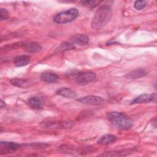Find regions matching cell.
Masks as SVG:
<instances>
[{
  "label": "cell",
  "instance_id": "21",
  "mask_svg": "<svg viewBox=\"0 0 157 157\" xmlns=\"http://www.w3.org/2000/svg\"><path fill=\"white\" fill-rule=\"evenodd\" d=\"M81 3L83 6H85L88 7H94L97 5H98L100 3V1H81Z\"/></svg>",
  "mask_w": 157,
  "mask_h": 157
},
{
  "label": "cell",
  "instance_id": "24",
  "mask_svg": "<svg viewBox=\"0 0 157 157\" xmlns=\"http://www.w3.org/2000/svg\"><path fill=\"white\" fill-rule=\"evenodd\" d=\"M9 13L6 9H0V18L1 20H6L8 18Z\"/></svg>",
  "mask_w": 157,
  "mask_h": 157
},
{
  "label": "cell",
  "instance_id": "9",
  "mask_svg": "<svg viewBox=\"0 0 157 157\" xmlns=\"http://www.w3.org/2000/svg\"><path fill=\"white\" fill-rule=\"evenodd\" d=\"M147 74V71L144 69H137L134 70L128 74H127L124 77L128 79H136L145 77Z\"/></svg>",
  "mask_w": 157,
  "mask_h": 157
},
{
  "label": "cell",
  "instance_id": "11",
  "mask_svg": "<svg viewBox=\"0 0 157 157\" xmlns=\"http://www.w3.org/2000/svg\"><path fill=\"white\" fill-rule=\"evenodd\" d=\"M56 93L60 96L66 98H74L77 96L76 92L68 88H59L56 91Z\"/></svg>",
  "mask_w": 157,
  "mask_h": 157
},
{
  "label": "cell",
  "instance_id": "25",
  "mask_svg": "<svg viewBox=\"0 0 157 157\" xmlns=\"http://www.w3.org/2000/svg\"><path fill=\"white\" fill-rule=\"evenodd\" d=\"M0 104H1V108H2V109L6 107V103H5V102H4L2 100H1V103H0Z\"/></svg>",
  "mask_w": 157,
  "mask_h": 157
},
{
  "label": "cell",
  "instance_id": "8",
  "mask_svg": "<svg viewBox=\"0 0 157 157\" xmlns=\"http://www.w3.org/2000/svg\"><path fill=\"white\" fill-rule=\"evenodd\" d=\"M28 104L29 106L33 109H40L43 107V99L40 97L34 96L28 99Z\"/></svg>",
  "mask_w": 157,
  "mask_h": 157
},
{
  "label": "cell",
  "instance_id": "15",
  "mask_svg": "<svg viewBox=\"0 0 157 157\" xmlns=\"http://www.w3.org/2000/svg\"><path fill=\"white\" fill-rule=\"evenodd\" d=\"M71 40L74 44L79 45H84L89 42V37L86 35L82 34L74 36Z\"/></svg>",
  "mask_w": 157,
  "mask_h": 157
},
{
  "label": "cell",
  "instance_id": "5",
  "mask_svg": "<svg viewBox=\"0 0 157 157\" xmlns=\"http://www.w3.org/2000/svg\"><path fill=\"white\" fill-rule=\"evenodd\" d=\"M77 101L86 105H99L102 104L104 102V99L102 98L100 96L90 95V96H86L85 97L80 98L77 99Z\"/></svg>",
  "mask_w": 157,
  "mask_h": 157
},
{
  "label": "cell",
  "instance_id": "14",
  "mask_svg": "<svg viewBox=\"0 0 157 157\" xmlns=\"http://www.w3.org/2000/svg\"><path fill=\"white\" fill-rule=\"evenodd\" d=\"M117 140V137L112 134H105L101 136L97 141L100 145H106L113 143Z\"/></svg>",
  "mask_w": 157,
  "mask_h": 157
},
{
  "label": "cell",
  "instance_id": "19",
  "mask_svg": "<svg viewBox=\"0 0 157 157\" xmlns=\"http://www.w3.org/2000/svg\"><path fill=\"white\" fill-rule=\"evenodd\" d=\"M25 44V43H24L23 42H17L15 43H13V44H8L6 45H4L1 48V50L2 51H9L11 50H14L16 48H18L19 47H21L22 46H24Z\"/></svg>",
  "mask_w": 157,
  "mask_h": 157
},
{
  "label": "cell",
  "instance_id": "1",
  "mask_svg": "<svg viewBox=\"0 0 157 157\" xmlns=\"http://www.w3.org/2000/svg\"><path fill=\"white\" fill-rule=\"evenodd\" d=\"M112 9L109 6H102L96 11L91 21L92 29L99 30L103 28L110 20Z\"/></svg>",
  "mask_w": 157,
  "mask_h": 157
},
{
  "label": "cell",
  "instance_id": "7",
  "mask_svg": "<svg viewBox=\"0 0 157 157\" xmlns=\"http://www.w3.org/2000/svg\"><path fill=\"white\" fill-rule=\"evenodd\" d=\"M156 98L155 94H142L136 98L131 102V104L147 103L153 101Z\"/></svg>",
  "mask_w": 157,
  "mask_h": 157
},
{
  "label": "cell",
  "instance_id": "2",
  "mask_svg": "<svg viewBox=\"0 0 157 157\" xmlns=\"http://www.w3.org/2000/svg\"><path fill=\"white\" fill-rule=\"evenodd\" d=\"M107 117L115 127L121 130H128L133 126L132 120L122 112H110L107 113Z\"/></svg>",
  "mask_w": 157,
  "mask_h": 157
},
{
  "label": "cell",
  "instance_id": "22",
  "mask_svg": "<svg viewBox=\"0 0 157 157\" xmlns=\"http://www.w3.org/2000/svg\"><path fill=\"white\" fill-rule=\"evenodd\" d=\"M147 5V2L145 1H136L134 4V6L136 9L140 10L144 9Z\"/></svg>",
  "mask_w": 157,
  "mask_h": 157
},
{
  "label": "cell",
  "instance_id": "20",
  "mask_svg": "<svg viewBox=\"0 0 157 157\" xmlns=\"http://www.w3.org/2000/svg\"><path fill=\"white\" fill-rule=\"evenodd\" d=\"M128 150H126V151H112V152H107L106 153L102 154V156H124L128 155L129 152H128Z\"/></svg>",
  "mask_w": 157,
  "mask_h": 157
},
{
  "label": "cell",
  "instance_id": "3",
  "mask_svg": "<svg viewBox=\"0 0 157 157\" xmlns=\"http://www.w3.org/2000/svg\"><path fill=\"white\" fill-rule=\"evenodd\" d=\"M79 14L78 10L75 8H71L67 10L56 14L53 18L56 23L65 24L74 21Z\"/></svg>",
  "mask_w": 157,
  "mask_h": 157
},
{
  "label": "cell",
  "instance_id": "23",
  "mask_svg": "<svg viewBox=\"0 0 157 157\" xmlns=\"http://www.w3.org/2000/svg\"><path fill=\"white\" fill-rule=\"evenodd\" d=\"M30 148H47L48 146H49L48 144H44V143H39V142H36V143H32L28 145Z\"/></svg>",
  "mask_w": 157,
  "mask_h": 157
},
{
  "label": "cell",
  "instance_id": "17",
  "mask_svg": "<svg viewBox=\"0 0 157 157\" xmlns=\"http://www.w3.org/2000/svg\"><path fill=\"white\" fill-rule=\"evenodd\" d=\"M25 50L28 53H36L42 49L41 45L37 42H30L25 44Z\"/></svg>",
  "mask_w": 157,
  "mask_h": 157
},
{
  "label": "cell",
  "instance_id": "6",
  "mask_svg": "<svg viewBox=\"0 0 157 157\" xmlns=\"http://www.w3.org/2000/svg\"><path fill=\"white\" fill-rule=\"evenodd\" d=\"M20 145L17 143L12 142H1L0 151L2 153H10L16 151L19 148Z\"/></svg>",
  "mask_w": 157,
  "mask_h": 157
},
{
  "label": "cell",
  "instance_id": "13",
  "mask_svg": "<svg viewBox=\"0 0 157 157\" xmlns=\"http://www.w3.org/2000/svg\"><path fill=\"white\" fill-rule=\"evenodd\" d=\"M40 78L42 81L48 83H54L56 82L59 77L58 76L52 72H44L40 75Z\"/></svg>",
  "mask_w": 157,
  "mask_h": 157
},
{
  "label": "cell",
  "instance_id": "4",
  "mask_svg": "<svg viewBox=\"0 0 157 157\" xmlns=\"http://www.w3.org/2000/svg\"><path fill=\"white\" fill-rule=\"evenodd\" d=\"M96 77L94 72H84L79 74L75 78V82L81 86H85L91 82Z\"/></svg>",
  "mask_w": 157,
  "mask_h": 157
},
{
  "label": "cell",
  "instance_id": "10",
  "mask_svg": "<svg viewBox=\"0 0 157 157\" xmlns=\"http://www.w3.org/2000/svg\"><path fill=\"white\" fill-rule=\"evenodd\" d=\"M72 124L71 122H63V123H55V122H45L42 126L45 128H71Z\"/></svg>",
  "mask_w": 157,
  "mask_h": 157
},
{
  "label": "cell",
  "instance_id": "18",
  "mask_svg": "<svg viewBox=\"0 0 157 157\" xmlns=\"http://www.w3.org/2000/svg\"><path fill=\"white\" fill-rule=\"evenodd\" d=\"M75 48L74 44L70 42H63L61 44L56 48V51L58 52H62L65 51L72 50Z\"/></svg>",
  "mask_w": 157,
  "mask_h": 157
},
{
  "label": "cell",
  "instance_id": "12",
  "mask_svg": "<svg viewBox=\"0 0 157 157\" xmlns=\"http://www.w3.org/2000/svg\"><path fill=\"white\" fill-rule=\"evenodd\" d=\"M30 56L29 55H20L16 56L13 59L15 66L17 67H22L26 66L30 62Z\"/></svg>",
  "mask_w": 157,
  "mask_h": 157
},
{
  "label": "cell",
  "instance_id": "16",
  "mask_svg": "<svg viewBox=\"0 0 157 157\" xmlns=\"http://www.w3.org/2000/svg\"><path fill=\"white\" fill-rule=\"evenodd\" d=\"M10 83L11 85L19 88H25L29 85V81L28 80L19 78H13L10 79Z\"/></svg>",
  "mask_w": 157,
  "mask_h": 157
}]
</instances>
